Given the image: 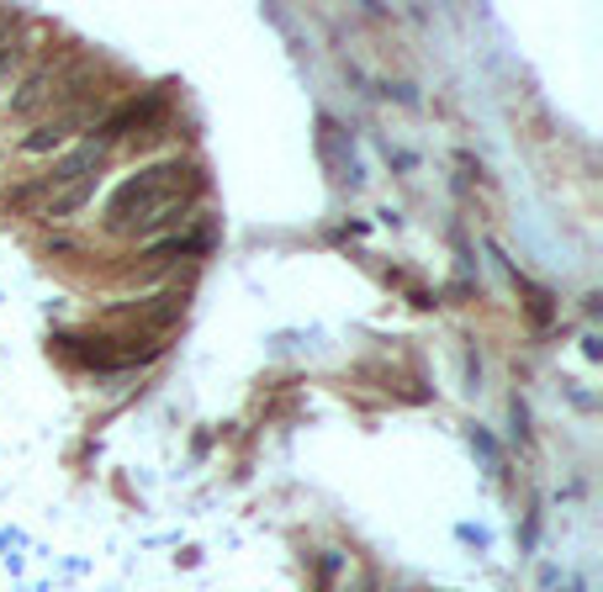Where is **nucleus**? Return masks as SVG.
<instances>
[{
  "label": "nucleus",
  "mask_w": 603,
  "mask_h": 592,
  "mask_svg": "<svg viewBox=\"0 0 603 592\" xmlns=\"http://www.w3.org/2000/svg\"><path fill=\"white\" fill-rule=\"evenodd\" d=\"M101 165H107V148H101V143H96V148H80V154H70V159H59L43 180L22 185V191H16V202H22V207H33L37 217H70V212L85 207V196L96 191Z\"/></svg>",
  "instance_id": "nucleus-2"
},
{
  "label": "nucleus",
  "mask_w": 603,
  "mask_h": 592,
  "mask_svg": "<svg viewBox=\"0 0 603 592\" xmlns=\"http://www.w3.org/2000/svg\"><path fill=\"white\" fill-rule=\"evenodd\" d=\"M196 191H202V174L191 165H180V159L154 165V170L133 174L107 202V228L122 233V239H148V233L170 228L180 212L196 202Z\"/></svg>",
  "instance_id": "nucleus-1"
}]
</instances>
